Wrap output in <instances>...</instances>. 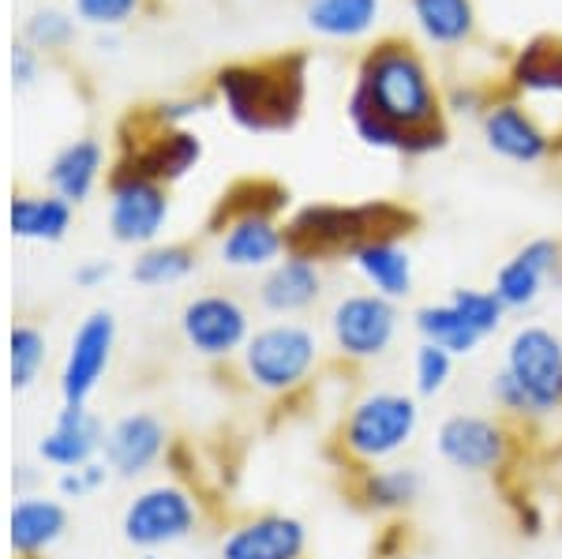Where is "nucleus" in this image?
Instances as JSON below:
<instances>
[{
  "instance_id": "34",
  "label": "nucleus",
  "mask_w": 562,
  "mask_h": 559,
  "mask_svg": "<svg viewBox=\"0 0 562 559\" xmlns=\"http://www.w3.org/2000/svg\"><path fill=\"white\" fill-rule=\"evenodd\" d=\"M105 477H109V466H102V462L76 466V470H65V477H60V492H65V495H76V500H83V495L102 489Z\"/></svg>"
},
{
  "instance_id": "18",
  "label": "nucleus",
  "mask_w": 562,
  "mask_h": 559,
  "mask_svg": "<svg viewBox=\"0 0 562 559\" xmlns=\"http://www.w3.org/2000/svg\"><path fill=\"white\" fill-rule=\"evenodd\" d=\"M319 297H323V267L315 259L289 256V251L285 259H278L270 267V275L262 278V290H259L262 309L274 315L307 312Z\"/></svg>"
},
{
  "instance_id": "33",
  "label": "nucleus",
  "mask_w": 562,
  "mask_h": 559,
  "mask_svg": "<svg viewBox=\"0 0 562 559\" xmlns=\"http://www.w3.org/2000/svg\"><path fill=\"white\" fill-rule=\"evenodd\" d=\"M45 360V342L34 327H15L12 331V387L23 391V387L34 383Z\"/></svg>"
},
{
  "instance_id": "40",
  "label": "nucleus",
  "mask_w": 562,
  "mask_h": 559,
  "mask_svg": "<svg viewBox=\"0 0 562 559\" xmlns=\"http://www.w3.org/2000/svg\"><path fill=\"white\" fill-rule=\"evenodd\" d=\"M555 158H559V161H562V139H559V143H555Z\"/></svg>"
},
{
  "instance_id": "13",
  "label": "nucleus",
  "mask_w": 562,
  "mask_h": 559,
  "mask_svg": "<svg viewBox=\"0 0 562 559\" xmlns=\"http://www.w3.org/2000/svg\"><path fill=\"white\" fill-rule=\"evenodd\" d=\"M169 219V200L161 185L147 177L116 174L113 200H109V230L121 245H147Z\"/></svg>"
},
{
  "instance_id": "17",
  "label": "nucleus",
  "mask_w": 562,
  "mask_h": 559,
  "mask_svg": "<svg viewBox=\"0 0 562 559\" xmlns=\"http://www.w3.org/2000/svg\"><path fill=\"white\" fill-rule=\"evenodd\" d=\"M199 155H203L199 135L184 132V128H169L166 124V132H154L143 147H135L132 155L121 161L116 174L147 177L154 185H166V180L184 177L199 161Z\"/></svg>"
},
{
  "instance_id": "30",
  "label": "nucleus",
  "mask_w": 562,
  "mask_h": 559,
  "mask_svg": "<svg viewBox=\"0 0 562 559\" xmlns=\"http://www.w3.org/2000/svg\"><path fill=\"white\" fill-rule=\"evenodd\" d=\"M285 206V192L270 180H244V185L233 188L229 195H222L217 203V222L225 219V225L237 222V219H251V214H267L274 219V211Z\"/></svg>"
},
{
  "instance_id": "38",
  "label": "nucleus",
  "mask_w": 562,
  "mask_h": 559,
  "mask_svg": "<svg viewBox=\"0 0 562 559\" xmlns=\"http://www.w3.org/2000/svg\"><path fill=\"white\" fill-rule=\"evenodd\" d=\"M12 68H15V79H20V83H26V79H31V49H26V45H15V57H12Z\"/></svg>"
},
{
  "instance_id": "8",
  "label": "nucleus",
  "mask_w": 562,
  "mask_h": 559,
  "mask_svg": "<svg viewBox=\"0 0 562 559\" xmlns=\"http://www.w3.org/2000/svg\"><path fill=\"white\" fill-rule=\"evenodd\" d=\"M435 450L439 458L458 473L469 477H492L510 462V432L498 417L487 413H450L435 428Z\"/></svg>"
},
{
  "instance_id": "5",
  "label": "nucleus",
  "mask_w": 562,
  "mask_h": 559,
  "mask_svg": "<svg viewBox=\"0 0 562 559\" xmlns=\"http://www.w3.org/2000/svg\"><path fill=\"white\" fill-rule=\"evenodd\" d=\"M420 399L405 391H368L341 421V450L357 470L394 462L420 432Z\"/></svg>"
},
{
  "instance_id": "28",
  "label": "nucleus",
  "mask_w": 562,
  "mask_h": 559,
  "mask_svg": "<svg viewBox=\"0 0 562 559\" xmlns=\"http://www.w3.org/2000/svg\"><path fill=\"white\" fill-rule=\"evenodd\" d=\"M65 507L53 500H20L12 511V545L15 552H38L65 534Z\"/></svg>"
},
{
  "instance_id": "9",
  "label": "nucleus",
  "mask_w": 562,
  "mask_h": 559,
  "mask_svg": "<svg viewBox=\"0 0 562 559\" xmlns=\"http://www.w3.org/2000/svg\"><path fill=\"white\" fill-rule=\"evenodd\" d=\"M195 518H199V511L184 489H177V484H154V489H143L128 507H124L121 529L128 545L161 548L192 534Z\"/></svg>"
},
{
  "instance_id": "16",
  "label": "nucleus",
  "mask_w": 562,
  "mask_h": 559,
  "mask_svg": "<svg viewBox=\"0 0 562 559\" xmlns=\"http://www.w3.org/2000/svg\"><path fill=\"white\" fill-rule=\"evenodd\" d=\"M105 466L116 477L147 473L166 450V425L154 413H128L105 432Z\"/></svg>"
},
{
  "instance_id": "31",
  "label": "nucleus",
  "mask_w": 562,
  "mask_h": 559,
  "mask_svg": "<svg viewBox=\"0 0 562 559\" xmlns=\"http://www.w3.org/2000/svg\"><path fill=\"white\" fill-rule=\"evenodd\" d=\"M195 267V251L184 245H158L147 248L132 267V278L139 286H173L180 278H188Z\"/></svg>"
},
{
  "instance_id": "6",
  "label": "nucleus",
  "mask_w": 562,
  "mask_h": 559,
  "mask_svg": "<svg viewBox=\"0 0 562 559\" xmlns=\"http://www.w3.org/2000/svg\"><path fill=\"white\" fill-rule=\"evenodd\" d=\"M319 338L304 323H270L244 342V372L267 394H289L312 380Z\"/></svg>"
},
{
  "instance_id": "37",
  "label": "nucleus",
  "mask_w": 562,
  "mask_h": 559,
  "mask_svg": "<svg viewBox=\"0 0 562 559\" xmlns=\"http://www.w3.org/2000/svg\"><path fill=\"white\" fill-rule=\"evenodd\" d=\"M450 110H458V113H484L487 110V102H484V94H480V90H454V94H450Z\"/></svg>"
},
{
  "instance_id": "23",
  "label": "nucleus",
  "mask_w": 562,
  "mask_h": 559,
  "mask_svg": "<svg viewBox=\"0 0 562 559\" xmlns=\"http://www.w3.org/2000/svg\"><path fill=\"white\" fill-rule=\"evenodd\" d=\"M413 327L420 342H431V346H442L454 357H473L480 346H484V335L465 320V312L458 309L454 301H439V304H420L413 312Z\"/></svg>"
},
{
  "instance_id": "24",
  "label": "nucleus",
  "mask_w": 562,
  "mask_h": 559,
  "mask_svg": "<svg viewBox=\"0 0 562 559\" xmlns=\"http://www.w3.org/2000/svg\"><path fill=\"white\" fill-rule=\"evenodd\" d=\"M514 90H532V94H559L562 98V38L559 34H540L525 42L510 60Z\"/></svg>"
},
{
  "instance_id": "12",
  "label": "nucleus",
  "mask_w": 562,
  "mask_h": 559,
  "mask_svg": "<svg viewBox=\"0 0 562 559\" xmlns=\"http://www.w3.org/2000/svg\"><path fill=\"white\" fill-rule=\"evenodd\" d=\"M480 128H484V143L498 158L518 161V166H540V161L555 155V139L514 98L487 102V110L480 113Z\"/></svg>"
},
{
  "instance_id": "4",
  "label": "nucleus",
  "mask_w": 562,
  "mask_h": 559,
  "mask_svg": "<svg viewBox=\"0 0 562 559\" xmlns=\"http://www.w3.org/2000/svg\"><path fill=\"white\" fill-rule=\"evenodd\" d=\"M307 57L281 53L256 65H229L217 71V94L225 110L248 132H285L301 121L307 90Z\"/></svg>"
},
{
  "instance_id": "29",
  "label": "nucleus",
  "mask_w": 562,
  "mask_h": 559,
  "mask_svg": "<svg viewBox=\"0 0 562 559\" xmlns=\"http://www.w3.org/2000/svg\"><path fill=\"white\" fill-rule=\"evenodd\" d=\"M71 222L68 200H45V195H20L12 203V233L26 241H60Z\"/></svg>"
},
{
  "instance_id": "15",
  "label": "nucleus",
  "mask_w": 562,
  "mask_h": 559,
  "mask_svg": "<svg viewBox=\"0 0 562 559\" xmlns=\"http://www.w3.org/2000/svg\"><path fill=\"white\" fill-rule=\"evenodd\" d=\"M307 526L293 515H259L222 540V559H304Z\"/></svg>"
},
{
  "instance_id": "25",
  "label": "nucleus",
  "mask_w": 562,
  "mask_h": 559,
  "mask_svg": "<svg viewBox=\"0 0 562 559\" xmlns=\"http://www.w3.org/2000/svg\"><path fill=\"white\" fill-rule=\"evenodd\" d=\"M304 20L326 38H360L379 20V0H307Z\"/></svg>"
},
{
  "instance_id": "27",
  "label": "nucleus",
  "mask_w": 562,
  "mask_h": 559,
  "mask_svg": "<svg viewBox=\"0 0 562 559\" xmlns=\"http://www.w3.org/2000/svg\"><path fill=\"white\" fill-rule=\"evenodd\" d=\"M98 169H102V147H98L94 139H76L71 147H65L53 158L49 180L60 192V200L79 203V200H87V192L94 188Z\"/></svg>"
},
{
  "instance_id": "36",
  "label": "nucleus",
  "mask_w": 562,
  "mask_h": 559,
  "mask_svg": "<svg viewBox=\"0 0 562 559\" xmlns=\"http://www.w3.org/2000/svg\"><path fill=\"white\" fill-rule=\"evenodd\" d=\"M76 8L90 23H124L139 8V0H76Z\"/></svg>"
},
{
  "instance_id": "1",
  "label": "nucleus",
  "mask_w": 562,
  "mask_h": 559,
  "mask_svg": "<svg viewBox=\"0 0 562 559\" xmlns=\"http://www.w3.org/2000/svg\"><path fill=\"white\" fill-rule=\"evenodd\" d=\"M447 105L424 57L405 38H383L364 53L349 94V124L375 150L424 158L447 147Z\"/></svg>"
},
{
  "instance_id": "22",
  "label": "nucleus",
  "mask_w": 562,
  "mask_h": 559,
  "mask_svg": "<svg viewBox=\"0 0 562 559\" xmlns=\"http://www.w3.org/2000/svg\"><path fill=\"white\" fill-rule=\"evenodd\" d=\"M352 267L368 282V290L386 301H402L413 293V256L402 241H371L352 256Z\"/></svg>"
},
{
  "instance_id": "39",
  "label": "nucleus",
  "mask_w": 562,
  "mask_h": 559,
  "mask_svg": "<svg viewBox=\"0 0 562 559\" xmlns=\"http://www.w3.org/2000/svg\"><path fill=\"white\" fill-rule=\"evenodd\" d=\"M105 275H109V264H87V267H79V270H76V282H83V286H98Z\"/></svg>"
},
{
  "instance_id": "3",
  "label": "nucleus",
  "mask_w": 562,
  "mask_h": 559,
  "mask_svg": "<svg viewBox=\"0 0 562 559\" xmlns=\"http://www.w3.org/2000/svg\"><path fill=\"white\" fill-rule=\"evenodd\" d=\"M416 225L413 211L394 203H312L285 225L289 256L334 259L357 256L371 241H402Z\"/></svg>"
},
{
  "instance_id": "35",
  "label": "nucleus",
  "mask_w": 562,
  "mask_h": 559,
  "mask_svg": "<svg viewBox=\"0 0 562 559\" xmlns=\"http://www.w3.org/2000/svg\"><path fill=\"white\" fill-rule=\"evenodd\" d=\"M26 34L38 45H45V49H53V45H65L71 38V23L60 12H38L31 26H26Z\"/></svg>"
},
{
  "instance_id": "7",
  "label": "nucleus",
  "mask_w": 562,
  "mask_h": 559,
  "mask_svg": "<svg viewBox=\"0 0 562 559\" xmlns=\"http://www.w3.org/2000/svg\"><path fill=\"white\" fill-rule=\"evenodd\" d=\"M330 342L346 360L368 365L390 354V346L397 342V327H402V312L397 301H386L379 293H346L330 309Z\"/></svg>"
},
{
  "instance_id": "41",
  "label": "nucleus",
  "mask_w": 562,
  "mask_h": 559,
  "mask_svg": "<svg viewBox=\"0 0 562 559\" xmlns=\"http://www.w3.org/2000/svg\"><path fill=\"white\" fill-rule=\"evenodd\" d=\"M147 559H154V556H147Z\"/></svg>"
},
{
  "instance_id": "20",
  "label": "nucleus",
  "mask_w": 562,
  "mask_h": 559,
  "mask_svg": "<svg viewBox=\"0 0 562 559\" xmlns=\"http://www.w3.org/2000/svg\"><path fill=\"white\" fill-rule=\"evenodd\" d=\"M105 444L102 425H98L94 413H87L83 405H65L53 425L49 436L42 439V458L53 466H65V470H76V466L94 462V450Z\"/></svg>"
},
{
  "instance_id": "21",
  "label": "nucleus",
  "mask_w": 562,
  "mask_h": 559,
  "mask_svg": "<svg viewBox=\"0 0 562 559\" xmlns=\"http://www.w3.org/2000/svg\"><path fill=\"white\" fill-rule=\"evenodd\" d=\"M285 245V230L267 219V214H251L225 225L222 233V259L229 267H274Z\"/></svg>"
},
{
  "instance_id": "14",
  "label": "nucleus",
  "mask_w": 562,
  "mask_h": 559,
  "mask_svg": "<svg viewBox=\"0 0 562 559\" xmlns=\"http://www.w3.org/2000/svg\"><path fill=\"white\" fill-rule=\"evenodd\" d=\"M113 342H116V323L109 312H90L79 331L71 335L65 372H60V391H65L68 405H83L94 387L102 383L109 357H113Z\"/></svg>"
},
{
  "instance_id": "11",
  "label": "nucleus",
  "mask_w": 562,
  "mask_h": 559,
  "mask_svg": "<svg viewBox=\"0 0 562 559\" xmlns=\"http://www.w3.org/2000/svg\"><path fill=\"white\" fill-rule=\"evenodd\" d=\"M562 275V245L551 237H537L521 245L495 270L492 293L503 301L506 312H529L548 290L551 278Z\"/></svg>"
},
{
  "instance_id": "26",
  "label": "nucleus",
  "mask_w": 562,
  "mask_h": 559,
  "mask_svg": "<svg viewBox=\"0 0 562 559\" xmlns=\"http://www.w3.org/2000/svg\"><path fill=\"white\" fill-rule=\"evenodd\" d=\"M420 34L435 45H461L476 31L473 0H413Z\"/></svg>"
},
{
  "instance_id": "19",
  "label": "nucleus",
  "mask_w": 562,
  "mask_h": 559,
  "mask_svg": "<svg viewBox=\"0 0 562 559\" xmlns=\"http://www.w3.org/2000/svg\"><path fill=\"white\" fill-rule=\"evenodd\" d=\"M424 495V473L405 462H383L357 470V500L375 515H402Z\"/></svg>"
},
{
  "instance_id": "32",
  "label": "nucleus",
  "mask_w": 562,
  "mask_h": 559,
  "mask_svg": "<svg viewBox=\"0 0 562 559\" xmlns=\"http://www.w3.org/2000/svg\"><path fill=\"white\" fill-rule=\"evenodd\" d=\"M454 354H447L442 346H431V342H420L413 354V387L416 399H435L442 394L454 380Z\"/></svg>"
},
{
  "instance_id": "2",
  "label": "nucleus",
  "mask_w": 562,
  "mask_h": 559,
  "mask_svg": "<svg viewBox=\"0 0 562 559\" xmlns=\"http://www.w3.org/2000/svg\"><path fill=\"white\" fill-rule=\"evenodd\" d=\"M495 410L518 421H551L562 413V338L540 323H521L487 383Z\"/></svg>"
},
{
  "instance_id": "10",
  "label": "nucleus",
  "mask_w": 562,
  "mask_h": 559,
  "mask_svg": "<svg viewBox=\"0 0 562 559\" xmlns=\"http://www.w3.org/2000/svg\"><path fill=\"white\" fill-rule=\"evenodd\" d=\"M180 335L203 357H229L248 342V312L225 293H203L180 312Z\"/></svg>"
}]
</instances>
